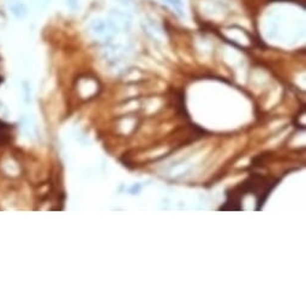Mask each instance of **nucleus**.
<instances>
[{
    "mask_svg": "<svg viewBox=\"0 0 306 306\" xmlns=\"http://www.w3.org/2000/svg\"><path fill=\"white\" fill-rule=\"evenodd\" d=\"M8 10L17 18H23L27 14V7L20 0H8Z\"/></svg>",
    "mask_w": 306,
    "mask_h": 306,
    "instance_id": "1",
    "label": "nucleus"
}]
</instances>
